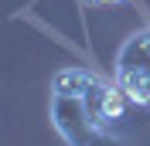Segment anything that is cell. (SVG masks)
<instances>
[{
  "label": "cell",
  "instance_id": "1",
  "mask_svg": "<svg viewBox=\"0 0 150 146\" xmlns=\"http://www.w3.org/2000/svg\"><path fill=\"white\" fill-rule=\"evenodd\" d=\"M51 126L68 146H126L120 126L99 122L62 78H51Z\"/></svg>",
  "mask_w": 150,
  "mask_h": 146
},
{
  "label": "cell",
  "instance_id": "2",
  "mask_svg": "<svg viewBox=\"0 0 150 146\" xmlns=\"http://www.w3.org/2000/svg\"><path fill=\"white\" fill-rule=\"evenodd\" d=\"M112 78L130 102L150 105V24L133 31L112 58Z\"/></svg>",
  "mask_w": 150,
  "mask_h": 146
},
{
  "label": "cell",
  "instance_id": "3",
  "mask_svg": "<svg viewBox=\"0 0 150 146\" xmlns=\"http://www.w3.org/2000/svg\"><path fill=\"white\" fill-rule=\"evenodd\" d=\"M85 7H116V4H126V0H82Z\"/></svg>",
  "mask_w": 150,
  "mask_h": 146
}]
</instances>
